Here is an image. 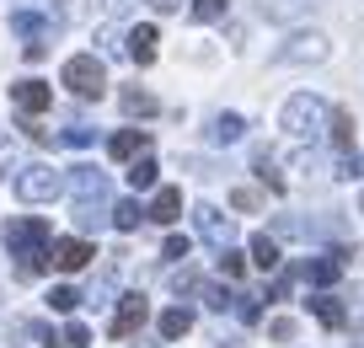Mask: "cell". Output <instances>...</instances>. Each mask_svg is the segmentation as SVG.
<instances>
[{
    "instance_id": "cell-34",
    "label": "cell",
    "mask_w": 364,
    "mask_h": 348,
    "mask_svg": "<svg viewBox=\"0 0 364 348\" xmlns=\"http://www.w3.org/2000/svg\"><path fill=\"white\" fill-rule=\"evenodd\" d=\"M204 300H209V311H225V305H230L225 290H204Z\"/></svg>"
},
{
    "instance_id": "cell-7",
    "label": "cell",
    "mask_w": 364,
    "mask_h": 348,
    "mask_svg": "<svg viewBox=\"0 0 364 348\" xmlns=\"http://www.w3.org/2000/svg\"><path fill=\"white\" fill-rule=\"evenodd\" d=\"M91 258H97V252H91V241H75V236H59V241H48V268H59V273H75V268H86Z\"/></svg>"
},
{
    "instance_id": "cell-11",
    "label": "cell",
    "mask_w": 364,
    "mask_h": 348,
    "mask_svg": "<svg viewBox=\"0 0 364 348\" xmlns=\"http://www.w3.org/2000/svg\"><path fill=\"white\" fill-rule=\"evenodd\" d=\"M145 145H150L145 129H118V135L107 139V156L113 161H134V156H145Z\"/></svg>"
},
{
    "instance_id": "cell-3",
    "label": "cell",
    "mask_w": 364,
    "mask_h": 348,
    "mask_svg": "<svg viewBox=\"0 0 364 348\" xmlns=\"http://www.w3.org/2000/svg\"><path fill=\"white\" fill-rule=\"evenodd\" d=\"M327 118H332V112H327V102H321V97H311V91H300V97H289V102H284V129H289L295 139L316 135V129L327 124Z\"/></svg>"
},
{
    "instance_id": "cell-25",
    "label": "cell",
    "mask_w": 364,
    "mask_h": 348,
    "mask_svg": "<svg viewBox=\"0 0 364 348\" xmlns=\"http://www.w3.org/2000/svg\"><path fill=\"white\" fill-rule=\"evenodd\" d=\"M220 273H225V279H241V273H247V258H241V252H220Z\"/></svg>"
},
{
    "instance_id": "cell-1",
    "label": "cell",
    "mask_w": 364,
    "mask_h": 348,
    "mask_svg": "<svg viewBox=\"0 0 364 348\" xmlns=\"http://www.w3.org/2000/svg\"><path fill=\"white\" fill-rule=\"evenodd\" d=\"M48 241H54V225L48 220H11L6 225V247H11V258H22L27 279L48 263Z\"/></svg>"
},
{
    "instance_id": "cell-33",
    "label": "cell",
    "mask_w": 364,
    "mask_h": 348,
    "mask_svg": "<svg viewBox=\"0 0 364 348\" xmlns=\"http://www.w3.org/2000/svg\"><path fill=\"white\" fill-rule=\"evenodd\" d=\"M236 311H241V322H257V316H262V311H257V295H241Z\"/></svg>"
},
{
    "instance_id": "cell-4",
    "label": "cell",
    "mask_w": 364,
    "mask_h": 348,
    "mask_svg": "<svg viewBox=\"0 0 364 348\" xmlns=\"http://www.w3.org/2000/svg\"><path fill=\"white\" fill-rule=\"evenodd\" d=\"M59 193H65V177H59L54 167H43V161L16 172V199L22 204H48V199H59Z\"/></svg>"
},
{
    "instance_id": "cell-2",
    "label": "cell",
    "mask_w": 364,
    "mask_h": 348,
    "mask_svg": "<svg viewBox=\"0 0 364 348\" xmlns=\"http://www.w3.org/2000/svg\"><path fill=\"white\" fill-rule=\"evenodd\" d=\"M59 80H65L75 97H86V102L107 91V70H102V59H97V54H70L65 70H59Z\"/></svg>"
},
{
    "instance_id": "cell-19",
    "label": "cell",
    "mask_w": 364,
    "mask_h": 348,
    "mask_svg": "<svg viewBox=\"0 0 364 348\" xmlns=\"http://www.w3.org/2000/svg\"><path fill=\"white\" fill-rule=\"evenodd\" d=\"M156 161H150V156H139L134 161V167H129V188H134V193H145V188H156Z\"/></svg>"
},
{
    "instance_id": "cell-18",
    "label": "cell",
    "mask_w": 364,
    "mask_h": 348,
    "mask_svg": "<svg viewBox=\"0 0 364 348\" xmlns=\"http://www.w3.org/2000/svg\"><path fill=\"white\" fill-rule=\"evenodd\" d=\"M252 263H257L262 273L279 268V241H273V236H252Z\"/></svg>"
},
{
    "instance_id": "cell-10",
    "label": "cell",
    "mask_w": 364,
    "mask_h": 348,
    "mask_svg": "<svg viewBox=\"0 0 364 348\" xmlns=\"http://www.w3.org/2000/svg\"><path fill=\"white\" fill-rule=\"evenodd\" d=\"M273 59H279V65H321V59H327V43H321L316 33L311 38L300 33V38H289V48H279Z\"/></svg>"
},
{
    "instance_id": "cell-17",
    "label": "cell",
    "mask_w": 364,
    "mask_h": 348,
    "mask_svg": "<svg viewBox=\"0 0 364 348\" xmlns=\"http://www.w3.org/2000/svg\"><path fill=\"white\" fill-rule=\"evenodd\" d=\"M306 305H311V316H316L321 327H343L348 322V311L338 305V295H316V300H306Z\"/></svg>"
},
{
    "instance_id": "cell-5",
    "label": "cell",
    "mask_w": 364,
    "mask_h": 348,
    "mask_svg": "<svg viewBox=\"0 0 364 348\" xmlns=\"http://www.w3.org/2000/svg\"><path fill=\"white\" fill-rule=\"evenodd\" d=\"M65 188L75 193V204H107V172H97V167H70Z\"/></svg>"
},
{
    "instance_id": "cell-28",
    "label": "cell",
    "mask_w": 364,
    "mask_h": 348,
    "mask_svg": "<svg viewBox=\"0 0 364 348\" xmlns=\"http://www.w3.org/2000/svg\"><path fill=\"white\" fill-rule=\"evenodd\" d=\"M257 177H262V182H268V188H273V193H284V177H279V172H273V161H268V150H262V156H257Z\"/></svg>"
},
{
    "instance_id": "cell-9",
    "label": "cell",
    "mask_w": 364,
    "mask_h": 348,
    "mask_svg": "<svg viewBox=\"0 0 364 348\" xmlns=\"http://www.w3.org/2000/svg\"><path fill=\"white\" fill-rule=\"evenodd\" d=\"M145 316H150V300H145V295H124V300H118V316H113V327H107V332H113V337H134L139 327H145Z\"/></svg>"
},
{
    "instance_id": "cell-26",
    "label": "cell",
    "mask_w": 364,
    "mask_h": 348,
    "mask_svg": "<svg viewBox=\"0 0 364 348\" xmlns=\"http://www.w3.org/2000/svg\"><path fill=\"white\" fill-rule=\"evenodd\" d=\"M193 16L198 22H220V16H225V0H193Z\"/></svg>"
},
{
    "instance_id": "cell-32",
    "label": "cell",
    "mask_w": 364,
    "mask_h": 348,
    "mask_svg": "<svg viewBox=\"0 0 364 348\" xmlns=\"http://www.w3.org/2000/svg\"><path fill=\"white\" fill-rule=\"evenodd\" d=\"M65 145H91V129L86 124H70L65 129Z\"/></svg>"
},
{
    "instance_id": "cell-6",
    "label": "cell",
    "mask_w": 364,
    "mask_h": 348,
    "mask_svg": "<svg viewBox=\"0 0 364 348\" xmlns=\"http://www.w3.org/2000/svg\"><path fill=\"white\" fill-rule=\"evenodd\" d=\"M193 231L209 241V247H220V252H225L230 241H236V225H230L220 209H209V204H198V209H193Z\"/></svg>"
},
{
    "instance_id": "cell-20",
    "label": "cell",
    "mask_w": 364,
    "mask_h": 348,
    "mask_svg": "<svg viewBox=\"0 0 364 348\" xmlns=\"http://www.w3.org/2000/svg\"><path fill=\"white\" fill-rule=\"evenodd\" d=\"M124 112H129V118H150V112H156V97L139 91V86H129L124 91Z\"/></svg>"
},
{
    "instance_id": "cell-30",
    "label": "cell",
    "mask_w": 364,
    "mask_h": 348,
    "mask_svg": "<svg viewBox=\"0 0 364 348\" xmlns=\"http://www.w3.org/2000/svg\"><path fill=\"white\" fill-rule=\"evenodd\" d=\"M188 247H193L188 236H166V252H161V258H166V263H182V258H188Z\"/></svg>"
},
{
    "instance_id": "cell-29",
    "label": "cell",
    "mask_w": 364,
    "mask_h": 348,
    "mask_svg": "<svg viewBox=\"0 0 364 348\" xmlns=\"http://www.w3.org/2000/svg\"><path fill=\"white\" fill-rule=\"evenodd\" d=\"M338 177H364V156H353V150H343V161H338Z\"/></svg>"
},
{
    "instance_id": "cell-31",
    "label": "cell",
    "mask_w": 364,
    "mask_h": 348,
    "mask_svg": "<svg viewBox=\"0 0 364 348\" xmlns=\"http://www.w3.org/2000/svg\"><path fill=\"white\" fill-rule=\"evenodd\" d=\"M230 204H236L241 214H252V209H257L262 199H257V193H252V188H236V193H230Z\"/></svg>"
},
{
    "instance_id": "cell-27",
    "label": "cell",
    "mask_w": 364,
    "mask_h": 348,
    "mask_svg": "<svg viewBox=\"0 0 364 348\" xmlns=\"http://www.w3.org/2000/svg\"><path fill=\"white\" fill-rule=\"evenodd\" d=\"M295 332H300V327H295V316H273V322H268V337H279V343H289Z\"/></svg>"
},
{
    "instance_id": "cell-14",
    "label": "cell",
    "mask_w": 364,
    "mask_h": 348,
    "mask_svg": "<svg viewBox=\"0 0 364 348\" xmlns=\"http://www.w3.org/2000/svg\"><path fill=\"white\" fill-rule=\"evenodd\" d=\"M161 337H166V343H177V337H188L193 332V311H182V305H171V311H161Z\"/></svg>"
},
{
    "instance_id": "cell-24",
    "label": "cell",
    "mask_w": 364,
    "mask_h": 348,
    "mask_svg": "<svg viewBox=\"0 0 364 348\" xmlns=\"http://www.w3.org/2000/svg\"><path fill=\"white\" fill-rule=\"evenodd\" d=\"M48 305H54V311H65V316H70V311H75V305H80V295L70 290V284H54V295H48Z\"/></svg>"
},
{
    "instance_id": "cell-22",
    "label": "cell",
    "mask_w": 364,
    "mask_h": 348,
    "mask_svg": "<svg viewBox=\"0 0 364 348\" xmlns=\"http://www.w3.org/2000/svg\"><path fill=\"white\" fill-rule=\"evenodd\" d=\"M332 145H338V150H348L353 145V112H332Z\"/></svg>"
},
{
    "instance_id": "cell-36",
    "label": "cell",
    "mask_w": 364,
    "mask_h": 348,
    "mask_svg": "<svg viewBox=\"0 0 364 348\" xmlns=\"http://www.w3.org/2000/svg\"><path fill=\"white\" fill-rule=\"evenodd\" d=\"M145 6H156V11H177V0H145Z\"/></svg>"
},
{
    "instance_id": "cell-13",
    "label": "cell",
    "mask_w": 364,
    "mask_h": 348,
    "mask_svg": "<svg viewBox=\"0 0 364 348\" xmlns=\"http://www.w3.org/2000/svg\"><path fill=\"white\" fill-rule=\"evenodd\" d=\"M156 27H134V33L124 38V48H129V59H134V65H156Z\"/></svg>"
},
{
    "instance_id": "cell-35",
    "label": "cell",
    "mask_w": 364,
    "mask_h": 348,
    "mask_svg": "<svg viewBox=\"0 0 364 348\" xmlns=\"http://www.w3.org/2000/svg\"><path fill=\"white\" fill-rule=\"evenodd\" d=\"M102 6H107V16H124L129 11V0H102Z\"/></svg>"
},
{
    "instance_id": "cell-21",
    "label": "cell",
    "mask_w": 364,
    "mask_h": 348,
    "mask_svg": "<svg viewBox=\"0 0 364 348\" xmlns=\"http://www.w3.org/2000/svg\"><path fill=\"white\" fill-rule=\"evenodd\" d=\"M139 220H145V209H139L134 199L113 204V225H118V231H139Z\"/></svg>"
},
{
    "instance_id": "cell-8",
    "label": "cell",
    "mask_w": 364,
    "mask_h": 348,
    "mask_svg": "<svg viewBox=\"0 0 364 348\" xmlns=\"http://www.w3.org/2000/svg\"><path fill=\"white\" fill-rule=\"evenodd\" d=\"M11 107L22 112V118H38V112L54 107V86H43V80H16L11 86Z\"/></svg>"
},
{
    "instance_id": "cell-16",
    "label": "cell",
    "mask_w": 364,
    "mask_h": 348,
    "mask_svg": "<svg viewBox=\"0 0 364 348\" xmlns=\"http://www.w3.org/2000/svg\"><path fill=\"white\" fill-rule=\"evenodd\" d=\"M306 273L311 284H316V290H327V284H338V273H343V263H338V252H332V258H316V263H306Z\"/></svg>"
},
{
    "instance_id": "cell-23",
    "label": "cell",
    "mask_w": 364,
    "mask_h": 348,
    "mask_svg": "<svg viewBox=\"0 0 364 348\" xmlns=\"http://www.w3.org/2000/svg\"><path fill=\"white\" fill-rule=\"evenodd\" d=\"M86 343H91V332L80 322H70L65 332H59V343H48V348H86Z\"/></svg>"
},
{
    "instance_id": "cell-12",
    "label": "cell",
    "mask_w": 364,
    "mask_h": 348,
    "mask_svg": "<svg viewBox=\"0 0 364 348\" xmlns=\"http://www.w3.org/2000/svg\"><path fill=\"white\" fill-rule=\"evenodd\" d=\"M145 214H150L156 225H177V220H182V188H161L156 204H150Z\"/></svg>"
},
{
    "instance_id": "cell-15",
    "label": "cell",
    "mask_w": 364,
    "mask_h": 348,
    "mask_svg": "<svg viewBox=\"0 0 364 348\" xmlns=\"http://www.w3.org/2000/svg\"><path fill=\"white\" fill-rule=\"evenodd\" d=\"M241 135H247V124H241L236 112H215V124H209V139H215V145H236Z\"/></svg>"
}]
</instances>
